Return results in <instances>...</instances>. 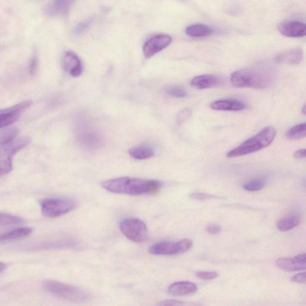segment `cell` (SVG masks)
<instances>
[{
  "label": "cell",
  "instance_id": "cell-29",
  "mask_svg": "<svg viewBox=\"0 0 306 306\" xmlns=\"http://www.w3.org/2000/svg\"><path fill=\"white\" fill-rule=\"evenodd\" d=\"M92 24V20L89 19L83 21L77 25L74 29V34L77 35H80L87 31L90 28Z\"/></svg>",
  "mask_w": 306,
  "mask_h": 306
},
{
  "label": "cell",
  "instance_id": "cell-16",
  "mask_svg": "<svg viewBox=\"0 0 306 306\" xmlns=\"http://www.w3.org/2000/svg\"><path fill=\"white\" fill-rule=\"evenodd\" d=\"M196 285L190 282H177L170 285L168 289L170 295L176 297L186 296L196 293Z\"/></svg>",
  "mask_w": 306,
  "mask_h": 306
},
{
  "label": "cell",
  "instance_id": "cell-18",
  "mask_svg": "<svg viewBox=\"0 0 306 306\" xmlns=\"http://www.w3.org/2000/svg\"><path fill=\"white\" fill-rule=\"evenodd\" d=\"M75 0H53L48 8V13L52 15H63L69 12Z\"/></svg>",
  "mask_w": 306,
  "mask_h": 306
},
{
  "label": "cell",
  "instance_id": "cell-7",
  "mask_svg": "<svg viewBox=\"0 0 306 306\" xmlns=\"http://www.w3.org/2000/svg\"><path fill=\"white\" fill-rule=\"evenodd\" d=\"M42 215L48 218H57L73 211L76 204L71 199L62 198H49L40 202Z\"/></svg>",
  "mask_w": 306,
  "mask_h": 306
},
{
  "label": "cell",
  "instance_id": "cell-38",
  "mask_svg": "<svg viewBox=\"0 0 306 306\" xmlns=\"http://www.w3.org/2000/svg\"><path fill=\"white\" fill-rule=\"evenodd\" d=\"M301 112L302 114H303L304 115H305V114H306V106H305V105H304L303 106H302V107L301 108Z\"/></svg>",
  "mask_w": 306,
  "mask_h": 306
},
{
  "label": "cell",
  "instance_id": "cell-3",
  "mask_svg": "<svg viewBox=\"0 0 306 306\" xmlns=\"http://www.w3.org/2000/svg\"><path fill=\"white\" fill-rule=\"evenodd\" d=\"M74 123L75 136L81 147L86 150L93 151L102 147L104 138L87 115L79 114L75 118Z\"/></svg>",
  "mask_w": 306,
  "mask_h": 306
},
{
  "label": "cell",
  "instance_id": "cell-6",
  "mask_svg": "<svg viewBox=\"0 0 306 306\" xmlns=\"http://www.w3.org/2000/svg\"><path fill=\"white\" fill-rule=\"evenodd\" d=\"M30 142V138L22 137L16 138L8 144L0 145V177L12 171L14 156Z\"/></svg>",
  "mask_w": 306,
  "mask_h": 306
},
{
  "label": "cell",
  "instance_id": "cell-22",
  "mask_svg": "<svg viewBox=\"0 0 306 306\" xmlns=\"http://www.w3.org/2000/svg\"><path fill=\"white\" fill-rule=\"evenodd\" d=\"M300 223V217L297 215L291 214L281 218L277 223V227L280 232H287L297 227Z\"/></svg>",
  "mask_w": 306,
  "mask_h": 306
},
{
  "label": "cell",
  "instance_id": "cell-21",
  "mask_svg": "<svg viewBox=\"0 0 306 306\" xmlns=\"http://www.w3.org/2000/svg\"><path fill=\"white\" fill-rule=\"evenodd\" d=\"M33 229L28 227L17 228L8 232L0 234V242L21 239L29 236Z\"/></svg>",
  "mask_w": 306,
  "mask_h": 306
},
{
  "label": "cell",
  "instance_id": "cell-31",
  "mask_svg": "<svg viewBox=\"0 0 306 306\" xmlns=\"http://www.w3.org/2000/svg\"><path fill=\"white\" fill-rule=\"evenodd\" d=\"M190 197L193 199V200L204 201L209 200V199L216 198L214 195L209 194L201 193H194L190 195Z\"/></svg>",
  "mask_w": 306,
  "mask_h": 306
},
{
  "label": "cell",
  "instance_id": "cell-30",
  "mask_svg": "<svg viewBox=\"0 0 306 306\" xmlns=\"http://www.w3.org/2000/svg\"><path fill=\"white\" fill-rule=\"evenodd\" d=\"M195 276L202 280H210L215 279L218 276V273L215 272H198Z\"/></svg>",
  "mask_w": 306,
  "mask_h": 306
},
{
  "label": "cell",
  "instance_id": "cell-9",
  "mask_svg": "<svg viewBox=\"0 0 306 306\" xmlns=\"http://www.w3.org/2000/svg\"><path fill=\"white\" fill-rule=\"evenodd\" d=\"M172 38L168 34H159L145 42L143 52L145 58H149L163 51L171 43Z\"/></svg>",
  "mask_w": 306,
  "mask_h": 306
},
{
  "label": "cell",
  "instance_id": "cell-37",
  "mask_svg": "<svg viewBox=\"0 0 306 306\" xmlns=\"http://www.w3.org/2000/svg\"><path fill=\"white\" fill-rule=\"evenodd\" d=\"M6 268V265L5 263L0 262V273L4 271Z\"/></svg>",
  "mask_w": 306,
  "mask_h": 306
},
{
  "label": "cell",
  "instance_id": "cell-27",
  "mask_svg": "<svg viewBox=\"0 0 306 306\" xmlns=\"http://www.w3.org/2000/svg\"><path fill=\"white\" fill-rule=\"evenodd\" d=\"M165 91L167 94L175 98H184L188 95L186 89L177 85H169L165 88Z\"/></svg>",
  "mask_w": 306,
  "mask_h": 306
},
{
  "label": "cell",
  "instance_id": "cell-35",
  "mask_svg": "<svg viewBox=\"0 0 306 306\" xmlns=\"http://www.w3.org/2000/svg\"><path fill=\"white\" fill-rule=\"evenodd\" d=\"M184 302L175 300H168L160 302V305H182Z\"/></svg>",
  "mask_w": 306,
  "mask_h": 306
},
{
  "label": "cell",
  "instance_id": "cell-17",
  "mask_svg": "<svg viewBox=\"0 0 306 306\" xmlns=\"http://www.w3.org/2000/svg\"><path fill=\"white\" fill-rule=\"evenodd\" d=\"M303 58V52L301 49H294L280 53L275 57L277 63H286L291 65H297Z\"/></svg>",
  "mask_w": 306,
  "mask_h": 306
},
{
  "label": "cell",
  "instance_id": "cell-4",
  "mask_svg": "<svg viewBox=\"0 0 306 306\" xmlns=\"http://www.w3.org/2000/svg\"><path fill=\"white\" fill-rule=\"evenodd\" d=\"M276 135V130L275 128L272 126L266 127L238 147L228 152L227 157H241L261 150L272 143Z\"/></svg>",
  "mask_w": 306,
  "mask_h": 306
},
{
  "label": "cell",
  "instance_id": "cell-12",
  "mask_svg": "<svg viewBox=\"0 0 306 306\" xmlns=\"http://www.w3.org/2000/svg\"><path fill=\"white\" fill-rule=\"evenodd\" d=\"M62 65L63 70L71 76L78 77L82 73V63L79 56L73 52L69 51L64 53Z\"/></svg>",
  "mask_w": 306,
  "mask_h": 306
},
{
  "label": "cell",
  "instance_id": "cell-11",
  "mask_svg": "<svg viewBox=\"0 0 306 306\" xmlns=\"http://www.w3.org/2000/svg\"><path fill=\"white\" fill-rule=\"evenodd\" d=\"M277 267L286 272H297L305 270L306 256L302 254L293 258H280L275 262Z\"/></svg>",
  "mask_w": 306,
  "mask_h": 306
},
{
  "label": "cell",
  "instance_id": "cell-20",
  "mask_svg": "<svg viewBox=\"0 0 306 306\" xmlns=\"http://www.w3.org/2000/svg\"><path fill=\"white\" fill-rule=\"evenodd\" d=\"M186 33L190 37L202 38L209 36L213 33V30L206 25L197 24L188 26Z\"/></svg>",
  "mask_w": 306,
  "mask_h": 306
},
{
  "label": "cell",
  "instance_id": "cell-24",
  "mask_svg": "<svg viewBox=\"0 0 306 306\" xmlns=\"http://www.w3.org/2000/svg\"><path fill=\"white\" fill-rule=\"evenodd\" d=\"M306 124L302 123L292 127L286 133V137L291 140H298L305 137Z\"/></svg>",
  "mask_w": 306,
  "mask_h": 306
},
{
  "label": "cell",
  "instance_id": "cell-26",
  "mask_svg": "<svg viewBox=\"0 0 306 306\" xmlns=\"http://www.w3.org/2000/svg\"><path fill=\"white\" fill-rule=\"evenodd\" d=\"M24 223L20 217L0 212V227L17 225Z\"/></svg>",
  "mask_w": 306,
  "mask_h": 306
},
{
  "label": "cell",
  "instance_id": "cell-10",
  "mask_svg": "<svg viewBox=\"0 0 306 306\" xmlns=\"http://www.w3.org/2000/svg\"><path fill=\"white\" fill-rule=\"evenodd\" d=\"M279 33L288 37H303L306 34V26L298 20H284L278 26Z\"/></svg>",
  "mask_w": 306,
  "mask_h": 306
},
{
  "label": "cell",
  "instance_id": "cell-36",
  "mask_svg": "<svg viewBox=\"0 0 306 306\" xmlns=\"http://www.w3.org/2000/svg\"><path fill=\"white\" fill-rule=\"evenodd\" d=\"M305 149H300L295 151L294 157L296 159H303L305 158Z\"/></svg>",
  "mask_w": 306,
  "mask_h": 306
},
{
  "label": "cell",
  "instance_id": "cell-34",
  "mask_svg": "<svg viewBox=\"0 0 306 306\" xmlns=\"http://www.w3.org/2000/svg\"><path fill=\"white\" fill-rule=\"evenodd\" d=\"M207 232L209 234H219L222 231V228H221L218 225H215V224H211V225H209L208 226L207 229H206Z\"/></svg>",
  "mask_w": 306,
  "mask_h": 306
},
{
  "label": "cell",
  "instance_id": "cell-2",
  "mask_svg": "<svg viewBox=\"0 0 306 306\" xmlns=\"http://www.w3.org/2000/svg\"><path fill=\"white\" fill-rule=\"evenodd\" d=\"M275 75L274 70L269 67H250L234 71L230 81L234 87L263 90L273 83Z\"/></svg>",
  "mask_w": 306,
  "mask_h": 306
},
{
  "label": "cell",
  "instance_id": "cell-8",
  "mask_svg": "<svg viewBox=\"0 0 306 306\" xmlns=\"http://www.w3.org/2000/svg\"><path fill=\"white\" fill-rule=\"evenodd\" d=\"M120 229L124 235L137 243H144L148 238L147 226L142 220L126 218L121 221Z\"/></svg>",
  "mask_w": 306,
  "mask_h": 306
},
{
  "label": "cell",
  "instance_id": "cell-14",
  "mask_svg": "<svg viewBox=\"0 0 306 306\" xmlns=\"http://www.w3.org/2000/svg\"><path fill=\"white\" fill-rule=\"evenodd\" d=\"M149 252L155 255H173L182 254L180 242L173 243L169 241H162L156 243L149 248Z\"/></svg>",
  "mask_w": 306,
  "mask_h": 306
},
{
  "label": "cell",
  "instance_id": "cell-25",
  "mask_svg": "<svg viewBox=\"0 0 306 306\" xmlns=\"http://www.w3.org/2000/svg\"><path fill=\"white\" fill-rule=\"evenodd\" d=\"M19 130L16 127L7 128L0 133V145L6 144L15 140Z\"/></svg>",
  "mask_w": 306,
  "mask_h": 306
},
{
  "label": "cell",
  "instance_id": "cell-1",
  "mask_svg": "<svg viewBox=\"0 0 306 306\" xmlns=\"http://www.w3.org/2000/svg\"><path fill=\"white\" fill-rule=\"evenodd\" d=\"M101 186L113 193L140 195L158 193L162 187L161 181L120 177L104 181Z\"/></svg>",
  "mask_w": 306,
  "mask_h": 306
},
{
  "label": "cell",
  "instance_id": "cell-19",
  "mask_svg": "<svg viewBox=\"0 0 306 306\" xmlns=\"http://www.w3.org/2000/svg\"><path fill=\"white\" fill-rule=\"evenodd\" d=\"M129 155L131 158L141 161L152 158L155 155V150L150 146L141 145L131 148Z\"/></svg>",
  "mask_w": 306,
  "mask_h": 306
},
{
  "label": "cell",
  "instance_id": "cell-15",
  "mask_svg": "<svg viewBox=\"0 0 306 306\" xmlns=\"http://www.w3.org/2000/svg\"><path fill=\"white\" fill-rule=\"evenodd\" d=\"M211 108L216 111L239 112L246 109V103L237 99H220L213 102Z\"/></svg>",
  "mask_w": 306,
  "mask_h": 306
},
{
  "label": "cell",
  "instance_id": "cell-33",
  "mask_svg": "<svg viewBox=\"0 0 306 306\" xmlns=\"http://www.w3.org/2000/svg\"><path fill=\"white\" fill-rule=\"evenodd\" d=\"M305 273H300L297 274V275H295L293 277L291 280L293 281V282L298 283H305Z\"/></svg>",
  "mask_w": 306,
  "mask_h": 306
},
{
  "label": "cell",
  "instance_id": "cell-28",
  "mask_svg": "<svg viewBox=\"0 0 306 306\" xmlns=\"http://www.w3.org/2000/svg\"><path fill=\"white\" fill-rule=\"evenodd\" d=\"M266 181L265 180L258 179L248 181L244 185L243 188L248 191H258L263 189L266 186Z\"/></svg>",
  "mask_w": 306,
  "mask_h": 306
},
{
  "label": "cell",
  "instance_id": "cell-5",
  "mask_svg": "<svg viewBox=\"0 0 306 306\" xmlns=\"http://www.w3.org/2000/svg\"><path fill=\"white\" fill-rule=\"evenodd\" d=\"M45 291L54 296L73 302H85L90 295L80 288L55 280H46L43 283Z\"/></svg>",
  "mask_w": 306,
  "mask_h": 306
},
{
  "label": "cell",
  "instance_id": "cell-13",
  "mask_svg": "<svg viewBox=\"0 0 306 306\" xmlns=\"http://www.w3.org/2000/svg\"><path fill=\"white\" fill-rule=\"evenodd\" d=\"M223 84L222 78L213 74L201 75L194 77L190 81L191 86L198 90L217 88Z\"/></svg>",
  "mask_w": 306,
  "mask_h": 306
},
{
  "label": "cell",
  "instance_id": "cell-32",
  "mask_svg": "<svg viewBox=\"0 0 306 306\" xmlns=\"http://www.w3.org/2000/svg\"><path fill=\"white\" fill-rule=\"evenodd\" d=\"M38 68V58L37 56H34L32 58L30 65V73L31 75H34L36 73Z\"/></svg>",
  "mask_w": 306,
  "mask_h": 306
},
{
  "label": "cell",
  "instance_id": "cell-23",
  "mask_svg": "<svg viewBox=\"0 0 306 306\" xmlns=\"http://www.w3.org/2000/svg\"><path fill=\"white\" fill-rule=\"evenodd\" d=\"M21 114L16 112H9L5 109L0 110V129L11 125L20 118Z\"/></svg>",
  "mask_w": 306,
  "mask_h": 306
}]
</instances>
